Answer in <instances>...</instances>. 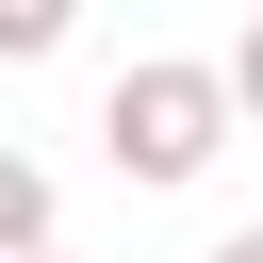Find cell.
Listing matches in <instances>:
<instances>
[{
  "label": "cell",
  "mask_w": 263,
  "mask_h": 263,
  "mask_svg": "<svg viewBox=\"0 0 263 263\" xmlns=\"http://www.w3.org/2000/svg\"><path fill=\"white\" fill-rule=\"evenodd\" d=\"M0 263H49V164L0 148Z\"/></svg>",
  "instance_id": "7a4b0ae2"
},
{
  "label": "cell",
  "mask_w": 263,
  "mask_h": 263,
  "mask_svg": "<svg viewBox=\"0 0 263 263\" xmlns=\"http://www.w3.org/2000/svg\"><path fill=\"white\" fill-rule=\"evenodd\" d=\"M230 66H197V49H132L115 66V99H99V148H115V181H148V197H181V181H214V148H230Z\"/></svg>",
  "instance_id": "6da1fadb"
},
{
  "label": "cell",
  "mask_w": 263,
  "mask_h": 263,
  "mask_svg": "<svg viewBox=\"0 0 263 263\" xmlns=\"http://www.w3.org/2000/svg\"><path fill=\"white\" fill-rule=\"evenodd\" d=\"M49 263H66V247H49Z\"/></svg>",
  "instance_id": "8992f818"
},
{
  "label": "cell",
  "mask_w": 263,
  "mask_h": 263,
  "mask_svg": "<svg viewBox=\"0 0 263 263\" xmlns=\"http://www.w3.org/2000/svg\"><path fill=\"white\" fill-rule=\"evenodd\" d=\"M214 263H263V230H230V247H214Z\"/></svg>",
  "instance_id": "5b68a950"
},
{
  "label": "cell",
  "mask_w": 263,
  "mask_h": 263,
  "mask_svg": "<svg viewBox=\"0 0 263 263\" xmlns=\"http://www.w3.org/2000/svg\"><path fill=\"white\" fill-rule=\"evenodd\" d=\"M230 99H247V115H263V16H247V33H230Z\"/></svg>",
  "instance_id": "277c9868"
},
{
  "label": "cell",
  "mask_w": 263,
  "mask_h": 263,
  "mask_svg": "<svg viewBox=\"0 0 263 263\" xmlns=\"http://www.w3.org/2000/svg\"><path fill=\"white\" fill-rule=\"evenodd\" d=\"M66 49V0H0V66H49Z\"/></svg>",
  "instance_id": "3957f363"
}]
</instances>
